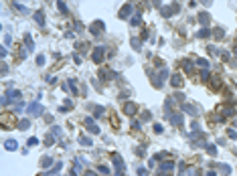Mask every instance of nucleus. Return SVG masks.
I'll return each mask as SVG.
<instances>
[{
  "instance_id": "nucleus-8",
  "label": "nucleus",
  "mask_w": 237,
  "mask_h": 176,
  "mask_svg": "<svg viewBox=\"0 0 237 176\" xmlns=\"http://www.w3.org/2000/svg\"><path fill=\"white\" fill-rule=\"evenodd\" d=\"M184 109H186V112H188V114H192V116H195V114L199 112V109H197L195 105H184Z\"/></svg>"
},
{
  "instance_id": "nucleus-9",
  "label": "nucleus",
  "mask_w": 237,
  "mask_h": 176,
  "mask_svg": "<svg viewBox=\"0 0 237 176\" xmlns=\"http://www.w3.org/2000/svg\"><path fill=\"white\" fill-rule=\"evenodd\" d=\"M29 124H31L29 120H25V122H18V128H20V130H27V128H29Z\"/></svg>"
},
{
  "instance_id": "nucleus-5",
  "label": "nucleus",
  "mask_w": 237,
  "mask_h": 176,
  "mask_svg": "<svg viewBox=\"0 0 237 176\" xmlns=\"http://www.w3.org/2000/svg\"><path fill=\"white\" fill-rule=\"evenodd\" d=\"M124 112H126V114H130V116L136 114V105H134V103H126V105H124Z\"/></svg>"
},
{
  "instance_id": "nucleus-18",
  "label": "nucleus",
  "mask_w": 237,
  "mask_h": 176,
  "mask_svg": "<svg viewBox=\"0 0 237 176\" xmlns=\"http://www.w3.org/2000/svg\"><path fill=\"white\" fill-rule=\"evenodd\" d=\"M235 128H237V122H235Z\"/></svg>"
},
{
  "instance_id": "nucleus-19",
  "label": "nucleus",
  "mask_w": 237,
  "mask_h": 176,
  "mask_svg": "<svg viewBox=\"0 0 237 176\" xmlns=\"http://www.w3.org/2000/svg\"><path fill=\"white\" fill-rule=\"evenodd\" d=\"M69 176H75V174H69Z\"/></svg>"
},
{
  "instance_id": "nucleus-2",
  "label": "nucleus",
  "mask_w": 237,
  "mask_h": 176,
  "mask_svg": "<svg viewBox=\"0 0 237 176\" xmlns=\"http://www.w3.org/2000/svg\"><path fill=\"white\" fill-rule=\"evenodd\" d=\"M85 126H87L89 128V132H93V134H97V132H99V128L91 122V118H87V120H85Z\"/></svg>"
},
{
  "instance_id": "nucleus-14",
  "label": "nucleus",
  "mask_w": 237,
  "mask_h": 176,
  "mask_svg": "<svg viewBox=\"0 0 237 176\" xmlns=\"http://www.w3.org/2000/svg\"><path fill=\"white\" fill-rule=\"evenodd\" d=\"M81 144H85V146H89V144H91V140H89V138H81Z\"/></svg>"
},
{
  "instance_id": "nucleus-13",
  "label": "nucleus",
  "mask_w": 237,
  "mask_h": 176,
  "mask_svg": "<svg viewBox=\"0 0 237 176\" xmlns=\"http://www.w3.org/2000/svg\"><path fill=\"white\" fill-rule=\"evenodd\" d=\"M207 150H209L211 156H215V154H217V152H215V146H207Z\"/></svg>"
},
{
  "instance_id": "nucleus-6",
  "label": "nucleus",
  "mask_w": 237,
  "mask_h": 176,
  "mask_svg": "<svg viewBox=\"0 0 237 176\" xmlns=\"http://www.w3.org/2000/svg\"><path fill=\"white\" fill-rule=\"evenodd\" d=\"M172 168H174V164H172V162H164V164L160 166V170H162V172H170Z\"/></svg>"
},
{
  "instance_id": "nucleus-7",
  "label": "nucleus",
  "mask_w": 237,
  "mask_h": 176,
  "mask_svg": "<svg viewBox=\"0 0 237 176\" xmlns=\"http://www.w3.org/2000/svg\"><path fill=\"white\" fill-rule=\"evenodd\" d=\"M4 146H6V150H16V148H18V144H16V140H8V142H6Z\"/></svg>"
},
{
  "instance_id": "nucleus-3",
  "label": "nucleus",
  "mask_w": 237,
  "mask_h": 176,
  "mask_svg": "<svg viewBox=\"0 0 237 176\" xmlns=\"http://www.w3.org/2000/svg\"><path fill=\"white\" fill-rule=\"evenodd\" d=\"M41 112H43V107H41L39 103H37V105H31V107H29V114H31V116H39Z\"/></svg>"
},
{
  "instance_id": "nucleus-1",
  "label": "nucleus",
  "mask_w": 237,
  "mask_h": 176,
  "mask_svg": "<svg viewBox=\"0 0 237 176\" xmlns=\"http://www.w3.org/2000/svg\"><path fill=\"white\" fill-rule=\"evenodd\" d=\"M170 83H172V87H176V89H180V87H182V77H180V75H172Z\"/></svg>"
},
{
  "instance_id": "nucleus-20",
  "label": "nucleus",
  "mask_w": 237,
  "mask_h": 176,
  "mask_svg": "<svg viewBox=\"0 0 237 176\" xmlns=\"http://www.w3.org/2000/svg\"><path fill=\"white\" fill-rule=\"evenodd\" d=\"M235 53H237V49H235Z\"/></svg>"
},
{
  "instance_id": "nucleus-4",
  "label": "nucleus",
  "mask_w": 237,
  "mask_h": 176,
  "mask_svg": "<svg viewBox=\"0 0 237 176\" xmlns=\"http://www.w3.org/2000/svg\"><path fill=\"white\" fill-rule=\"evenodd\" d=\"M91 57H93V61H95V63H99V61H101V57H103V49H101V47H99V49H95Z\"/></svg>"
},
{
  "instance_id": "nucleus-10",
  "label": "nucleus",
  "mask_w": 237,
  "mask_h": 176,
  "mask_svg": "<svg viewBox=\"0 0 237 176\" xmlns=\"http://www.w3.org/2000/svg\"><path fill=\"white\" fill-rule=\"evenodd\" d=\"M199 20H201L203 25H207V20H209V16H207V14L203 12V14H199Z\"/></svg>"
},
{
  "instance_id": "nucleus-16",
  "label": "nucleus",
  "mask_w": 237,
  "mask_h": 176,
  "mask_svg": "<svg viewBox=\"0 0 237 176\" xmlns=\"http://www.w3.org/2000/svg\"><path fill=\"white\" fill-rule=\"evenodd\" d=\"M207 176H215V172H209V174H207Z\"/></svg>"
},
{
  "instance_id": "nucleus-11",
  "label": "nucleus",
  "mask_w": 237,
  "mask_h": 176,
  "mask_svg": "<svg viewBox=\"0 0 237 176\" xmlns=\"http://www.w3.org/2000/svg\"><path fill=\"white\" fill-rule=\"evenodd\" d=\"M229 138H231V140H237V132H235V130H229Z\"/></svg>"
},
{
  "instance_id": "nucleus-17",
  "label": "nucleus",
  "mask_w": 237,
  "mask_h": 176,
  "mask_svg": "<svg viewBox=\"0 0 237 176\" xmlns=\"http://www.w3.org/2000/svg\"><path fill=\"white\" fill-rule=\"evenodd\" d=\"M160 176H168V174H164V172H162V174H160Z\"/></svg>"
},
{
  "instance_id": "nucleus-15",
  "label": "nucleus",
  "mask_w": 237,
  "mask_h": 176,
  "mask_svg": "<svg viewBox=\"0 0 237 176\" xmlns=\"http://www.w3.org/2000/svg\"><path fill=\"white\" fill-rule=\"evenodd\" d=\"M85 176H95V174H93V172H91V170H89V172H87V174H85Z\"/></svg>"
},
{
  "instance_id": "nucleus-12",
  "label": "nucleus",
  "mask_w": 237,
  "mask_h": 176,
  "mask_svg": "<svg viewBox=\"0 0 237 176\" xmlns=\"http://www.w3.org/2000/svg\"><path fill=\"white\" fill-rule=\"evenodd\" d=\"M35 18H37V23H39V25H43V14H41V12H37Z\"/></svg>"
}]
</instances>
